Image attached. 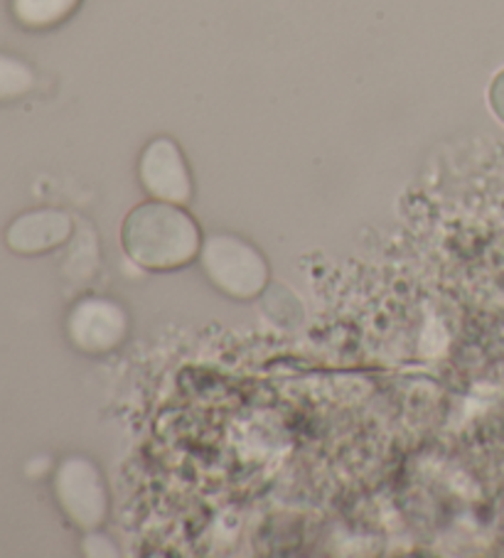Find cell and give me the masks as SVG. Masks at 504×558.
I'll return each mask as SVG.
<instances>
[{"label": "cell", "instance_id": "6da1fadb", "mask_svg": "<svg viewBox=\"0 0 504 558\" xmlns=\"http://www.w3.org/2000/svg\"><path fill=\"white\" fill-rule=\"evenodd\" d=\"M123 248L133 264L148 271H178L202 252L197 221L182 205L151 199L135 207L123 221Z\"/></svg>", "mask_w": 504, "mask_h": 558}, {"label": "cell", "instance_id": "7a4b0ae2", "mask_svg": "<svg viewBox=\"0 0 504 558\" xmlns=\"http://www.w3.org/2000/svg\"><path fill=\"white\" fill-rule=\"evenodd\" d=\"M200 258L209 281L237 301H251L268 283L266 258L241 236L215 234L205 239Z\"/></svg>", "mask_w": 504, "mask_h": 558}, {"label": "cell", "instance_id": "3957f363", "mask_svg": "<svg viewBox=\"0 0 504 558\" xmlns=\"http://www.w3.org/2000/svg\"><path fill=\"white\" fill-rule=\"evenodd\" d=\"M67 335L86 354L113 352L129 335V315L109 298H82L67 317Z\"/></svg>", "mask_w": 504, "mask_h": 558}, {"label": "cell", "instance_id": "277c9868", "mask_svg": "<svg viewBox=\"0 0 504 558\" xmlns=\"http://www.w3.org/2000/svg\"><path fill=\"white\" fill-rule=\"evenodd\" d=\"M55 495L64 514L76 526L96 529L104 522L106 507H109V502H106V487L99 470L89 460L67 458L57 468Z\"/></svg>", "mask_w": 504, "mask_h": 558}, {"label": "cell", "instance_id": "5b68a950", "mask_svg": "<svg viewBox=\"0 0 504 558\" xmlns=\"http://www.w3.org/2000/svg\"><path fill=\"white\" fill-rule=\"evenodd\" d=\"M139 175L153 199L172 202V205H188L192 199L190 168L176 141H151L141 156Z\"/></svg>", "mask_w": 504, "mask_h": 558}, {"label": "cell", "instance_id": "8992f818", "mask_svg": "<svg viewBox=\"0 0 504 558\" xmlns=\"http://www.w3.org/2000/svg\"><path fill=\"white\" fill-rule=\"evenodd\" d=\"M72 234V219L60 209H33L15 217L5 229V244L21 256L50 254Z\"/></svg>", "mask_w": 504, "mask_h": 558}, {"label": "cell", "instance_id": "52a82bcc", "mask_svg": "<svg viewBox=\"0 0 504 558\" xmlns=\"http://www.w3.org/2000/svg\"><path fill=\"white\" fill-rule=\"evenodd\" d=\"M82 0H11L13 17L27 31H50L64 23Z\"/></svg>", "mask_w": 504, "mask_h": 558}, {"label": "cell", "instance_id": "ba28073f", "mask_svg": "<svg viewBox=\"0 0 504 558\" xmlns=\"http://www.w3.org/2000/svg\"><path fill=\"white\" fill-rule=\"evenodd\" d=\"M35 89V72L31 64L11 54H0V101L23 99Z\"/></svg>", "mask_w": 504, "mask_h": 558}, {"label": "cell", "instance_id": "9c48e42d", "mask_svg": "<svg viewBox=\"0 0 504 558\" xmlns=\"http://www.w3.org/2000/svg\"><path fill=\"white\" fill-rule=\"evenodd\" d=\"M490 101L494 106V111H497V117L504 121V72L494 80L492 84V92H490Z\"/></svg>", "mask_w": 504, "mask_h": 558}]
</instances>
